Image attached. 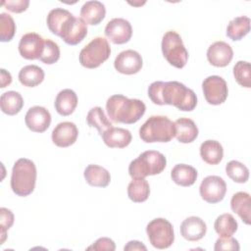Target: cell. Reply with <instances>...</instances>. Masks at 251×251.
Here are the masks:
<instances>
[{"label": "cell", "mask_w": 251, "mask_h": 251, "mask_svg": "<svg viewBox=\"0 0 251 251\" xmlns=\"http://www.w3.org/2000/svg\"><path fill=\"white\" fill-rule=\"evenodd\" d=\"M55 110L61 116H69L74 113L77 106V96L73 89L66 88L61 90L54 102Z\"/></svg>", "instance_id": "cell-21"}, {"label": "cell", "mask_w": 251, "mask_h": 251, "mask_svg": "<svg viewBox=\"0 0 251 251\" xmlns=\"http://www.w3.org/2000/svg\"><path fill=\"white\" fill-rule=\"evenodd\" d=\"M240 249L239 243L237 239L233 238L232 236L228 237H219L216 240L214 250L221 251V250H231V251H238Z\"/></svg>", "instance_id": "cell-39"}, {"label": "cell", "mask_w": 251, "mask_h": 251, "mask_svg": "<svg viewBox=\"0 0 251 251\" xmlns=\"http://www.w3.org/2000/svg\"><path fill=\"white\" fill-rule=\"evenodd\" d=\"M250 31V19L239 16L232 19L226 26V36L233 41L242 39Z\"/></svg>", "instance_id": "cell-29"}, {"label": "cell", "mask_w": 251, "mask_h": 251, "mask_svg": "<svg viewBox=\"0 0 251 251\" xmlns=\"http://www.w3.org/2000/svg\"><path fill=\"white\" fill-rule=\"evenodd\" d=\"M87 249H93V250H97V251H100V250L114 251L116 249V244L109 237H100Z\"/></svg>", "instance_id": "cell-41"}, {"label": "cell", "mask_w": 251, "mask_h": 251, "mask_svg": "<svg viewBox=\"0 0 251 251\" xmlns=\"http://www.w3.org/2000/svg\"><path fill=\"white\" fill-rule=\"evenodd\" d=\"M233 57L231 46L225 41H216L211 44L207 50V59L209 63L218 68L226 67Z\"/></svg>", "instance_id": "cell-17"}, {"label": "cell", "mask_w": 251, "mask_h": 251, "mask_svg": "<svg viewBox=\"0 0 251 251\" xmlns=\"http://www.w3.org/2000/svg\"><path fill=\"white\" fill-rule=\"evenodd\" d=\"M233 75L236 82L245 87H251V67L247 61H238L233 66Z\"/></svg>", "instance_id": "cell-35"}, {"label": "cell", "mask_w": 251, "mask_h": 251, "mask_svg": "<svg viewBox=\"0 0 251 251\" xmlns=\"http://www.w3.org/2000/svg\"><path fill=\"white\" fill-rule=\"evenodd\" d=\"M106 15L105 5L100 1H87L80 9V18L86 25H96L100 24Z\"/></svg>", "instance_id": "cell-20"}, {"label": "cell", "mask_w": 251, "mask_h": 251, "mask_svg": "<svg viewBox=\"0 0 251 251\" xmlns=\"http://www.w3.org/2000/svg\"><path fill=\"white\" fill-rule=\"evenodd\" d=\"M60 58V48L59 45L51 39H45L44 48L39 60L46 64L52 65L55 64Z\"/></svg>", "instance_id": "cell-37"}, {"label": "cell", "mask_w": 251, "mask_h": 251, "mask_svg": "<svg viewBox=\"0 0 251 251\" xmlns=\"http://www.w3.org/2000/svg\"><path fill=\"white\" fill-rule=\"evenodd\" d=\"M1 4L10 12L22 13L27 9L29 5V1L28 0H8V1H3Z\"/></svg>", "instance_id": "cell-40"}, {"label": "cell", "mask_w": 251, "mask_h": 251, "mask_svg": "<svg viewBox=\"0 0 251 251\" xmlns=\"http://www.w3.org/2000/svg\"><path fill=\"white\" fill-rule=\"evenodd\" d=\"M104 143L110 148H125L131 142L132 135L128 129L110 127L102 135Z\"/></svg>", "instance_id": "cell-19"}, {"label": "cell", "mask_w": 251, "mask_h": 251, "mask_svg": "<svg viewBox=\"0 0 251 251\" xmlns=\"http://www.w3.org/2000/svg\"><path fill=\"white\" fill-rule=\"evenodd\" d=\"M226 173L231 180L237 183H245L249 178L248 168L236 160H231L226 164Z\"/></svg>", "instance_id": "cell-34"}, {"label": "cell", "mask_w": 251, "mask_h": 251, "mask_svg": "<svg viewBox=\"0 0 251 251\" xmlns=\"http://www.w3.org/2000/svg\"><path fill=\"white\" fill-rule=\"evenodd\" d=\"M175 123L176 138L180 143H191L194 141L199 133L196 124L188 118L177 119Z\"/></svg>", "instance_id": "cell-22"}, {"label": "cell", "mask_w": 251, "mask_h": 251, "mask_svg": "<svg viewBox=\"0 0 251 251\" xmlns=\"http://www.w3.org/2000/svg\"><path fill=\"white\" fill-rule=\"evenodd\" d=\"M25 126L33 132H44L51 124L49 111L41 106L29 108L25 116Z\"/></svg>", "instance_id": "cell-15"}, {"label": "cell", "mask_w": 251, "mask_h": 251, "mask_svg": "<svg viewBox=\"0 0 251 251\" xmlns=\"http://www.w3.org/2000/svg\"><path fill=\"white\" fill-rule=\"evenodd\" d=\"M1 110L4 114L14 116L18 114L24 106L23 96L14 90L4 92L0 98Z\"/></svg>", "instance_id": "cell-28"}, {"label": "cell", "mask_w": 251, "mask_h": 251, "mask_svg": "<svg viewBox=\"0 0 251 251\" xmlns=\"http://www.w3.org/2000/svg\"><path fill=\"white\" fill-rule=\"evenodd\" d=\"M206 231V223L196 216L188 217L180 224V234L188 241H198L202 239Z\"/></svg>", "instance_id": "cell-18"}, {"label": "cell", "mask_w": 251, "mask_h": 251, "mask_svg": "<svg viewBox=\"0 0 251 251\" xmlns=\"http://www.w3.org/2000/svg\"><path fill=\"white\" fill-rule=\"evenodd\" d=\"M167 165L164 154L155 150H147L132 160L128 166V174L132 178H145L148 176L161 174Z\"/></svg>", "instance_id": "cell-5"}, {"label": "cell", "mask_w": 251, "mask_h": 251, "mask_svg": "<svg viewBox=\"0 0 251 251\" xmlns=\"http://www.w3.org/2000/svg\"><path fill=\"white\" fill-rule=\"evenodd\" d=\"M148 97L156 105H172L190 112L197 105L195 92L179 81H154L148 87Z\"/></svg>", "instance_id": "cell-1"}, {"label": "cell", "mask_w": 251, "mask_h": 251, "mask_svg": "<svg viewBox=\"0 0 251 251\" xmlns=\"http://www.w3.org/2000/svg\"><path fill=\"white\" fill-rule=\"evenodd\" d=\"M14 224V214L7 208H0V227H1V244L4 243L7 235V230Z\"/></svg>", "instance_id": "cell-38"}, {"label": "cell", "mask_w": 251, "mask_h": 251, "mask_svg": "<svg viewBox=\"0 0 251 251\" xmlns=\"http://www.w3.org/2000/svg\"><path fill=\"white\" fill-rule=\"evenodd\" d=\"M111 55V47L104 37H95L79 52V63L87 69H95L101 66Z\"/></svg>", "instance_id": "cell-7"}, {"label": "cell", "mask_w": 251, "mask_h": 251, "mask_svg": "<svg viewBox=\"0 0 251 251\" xmlns=\"http://www.w3.org/2000/svg\"><path fill=\"white\" fill-rule=\"evenodd\" d=\"M143 65L141 55L132 49L122 51L118 54L114 61L116 71L123 75L137 74Z\"/></svg>", "instance_id": "cell-13"}, {"label": "cell", "mask_w": 251, "mask_h": 251, "mask_svg": "<svg viewBox=\"0 0 251 251\" xmlns=\"http://www.w3.org/2000/svg\"><path fill=\"white\" fill-rule=\"evenodd\" d=\"M202 90L206 101L211 105L223 104L228 95L226 81L220 75H209L202 82Z\"/></svg>", "instance_id": "cell-9"}, {"label": "cell", "mask_w": 251, "mask_h": 251, "mask_svg": "<svg viewBox=\"0 0 251 251\" xmlns=\"http://www.w3.org/2000/svg\"><path fill=\"white\" fill-rule=\"evenodd\" d=\"M78 129L75 124L72 122L59 123L52 130L51 138L53 143L62 148L73 145L77 138Z\"/></svg>", "instance_id": "cell-16"}, {"label": "cell", "mask_w": 251, "mask_h": 251, "mask_svg": "<svg viewBox=\"0 0 251 251\" xmlns=\"http://www.w3.org/2000/svg\"><path fill=\"white\" fill-rule=\"evenodd\" d=\"M199 192L204 201L215 204L224 199L226 192V183L219 176H208L201 181Z\"/></svg>", "instance_id": "cell-10"}, {"label": "cell", "mask_w": 251, "mask_h": 251, "mask_svg": "<svg viewBox=\"0 0 251 251\" xmlns=\"http://www.w3.org/2000/svg\"><path fill=\"white\" fill-rule=\"evenodd\" d=\"M197 171L190 165L177 164L171 171V177L180 186H190L197 179Z\"/></svg>", "instance_id": "cell-25"}, {"label": "cell", "mask_w": 251, "mask_h": 251, "mask_svg": "<svg viewBox=\"0 0 251 251\" xmlns=\"http://www.w3.org/2000/svg\"><path fill=\"white\" fill-rule=\"evenodd\" d=\"M0 72H1V88H4L7 85L11 84V82H12V75L5 69H1Z\"/></svg>", "instance_id": "cell-43"}, {"label": "cell", "mask_w": 251, "mask_h": 251, "mask_svg": "<svg viewBox=\"0 0 251 251\" xmlns=\"http://www.w3.org/2000/svg\"><path fill=\"white\" fill-rule=\"evenodd\" d=\"M162 52L168 63L176 69H182L188 60V52L180 35L175 30L167 31L162 38Z\"/></svg>", "instance_id": "cell-6"}, {"label": "cell", "mask_w": 251, "mask_h": 251, "mask_svg": "<svg viewBox=\"0 0 251 251\" xmlns=\"http://www.w3.org/2000/svg\"><path fill=\"white\" fill-rule=\"evenodd\" d=\"M45 39L35 32H27L22 36L19 42L20 55L26 60L39 59L43 48Z\"/></svg>", "instance_id": "cell-14"}, {"label": "cell", "mask_w": 251, "mask_h": 251, "mask_svg": "<svg viewBox=\"0 0 251 251\" xmlns=\"http://www.w3.org/2000/svg\"><path fill=\"white\" fill-rule=\"evenodd\" d=\"M125 251H132V250H144L146 251L147 248L146 246L137 240H130L126 243V245L124 247Z\"/></svg>", "instance_id": "cell-42"}, {"label": "cell", "mask_w": 251, "mask_h": 251, "mask_svg": "<svg viewBox=\"0 0 251 251\" xmlns=\"http://www.w3.org/2000/svg\"><path fill=\"white\" fill-rule=\"evenodd\" d=\"M86 122L89 126L97 128L100 135H102L108 128L113 126L112 123L105 115L104 110L99 106L93 107L88 111Z\"/></svg>", "instance_id": "cell-31"}, {"label": "cell", "mask_w": 251, "mask_h": 251, "mask_svg": "<svg viewBox=\"0 0 251 251\" xmlns=\"http://www.w3.org/2000/svg\"><path fill=\"white\" fill-rule=\"evenodd\" d=\"M200 156L205 163L217 165L223 160L224 148L219 141L208 139L200 145Z\"/></svg>", "instance_id": "cell-26"}, {"label": "cell", "mask_w": 251, "mask_h": 251, "mask_svg": "<svg viewBox=\"0 0 251 251\" xmlns=\"http://www.w3.org/2000/svg\"><path fill=\"white\" fill-rule=\"evenodd\" d=\"M106 110L112 122L131 125L143 117L146 106L139 99H129L125 95L115 94L108 98Z\"/></svg>", "instance_id": "cell-2"}, {"label": "cell", "mask_w": 251, "mask_h": 251, "mask_svg": "<svg viewBox=\"0 0 251 251\" xmlns=\"http://www.w3.org/2000/svg\"><path fill=\"white\" fill-rule=\"evenodd\" d=\"M175 134V123L166 116H151L139 128V136L146 143L169 142Z\"/></svg>", "instance_id": "cell-4"}, {"label": "cell", "mask_w": 251, "mask_h": 251, "mask_svg": "<svg viewBox=\"0 0 251 251\" xmlns=\"http://www.w3.org/2000/svg\"><path fill=\"white\" fill-rule=\"evenodd\" d=\"M44 71L36 65H27L19 72L20 82L26 87H34L40 84L44 79Z\"/></svg>", "instance_id": "cell-27"}, {"label": "cell", "mask_w": 251, "mask_h": 251, "mask_svg": "<svg viewBox=\"0 0 251 251\" xmlns=\"http://www.w3.org/2000/svg\"><path fill=\"white\" fill-rule=\"evenodd\" d=\"M87 35V25L81 18L71 17L62 26L60 37L69 45L80 43Z\"/></svg>", "instance_id": "cell-11"}, {"label": "cell", "mask_w": 251, "mask_h": 251, "mask_svg": "<svg viewBox=\"0 0 251 251\" xmlns=\"http://www.w3.org/2000/svg\"><path fill=\"white\" fill-rule=\"evenodd\" d=\"M238 227L236 220L231 214L225 213L220 215L214 224L215 231L220 235V237H228L231 236Z\"/></svg>", "instance_id": "cell-33"}, {"label": "cell", "mask_w": 251, "mask_h": 251, "mask_svg": "<svg viewBox=\"0 0 251 251\" xmlns=\"http://www.w3.org/2000/svg\"><path fill=\"white\" fill-rule=\"evenodd\" d=\"M105 35L114 44H125L129 41L132 35L130 23L123 18H114L105 26Z\"/></svg>", "instance_id": "cell-12"}, {"label": "cell", "mask_w": 251, "mask_h": 251, "mask_svg": "<svg viewBox=\"0 0 251 251\" xmlns=\"http://www.w3.org/2000/svg\"><path fill=\"white\" fill-rule=\"evenodd\" d=\"M250 204H251L250 194L244 191H238L234 193L230 200L231 210L234 213H236L246 225H250L251 223Z\"/></svg>", "instance_id": "cell-23"}, {"label": "cell", "mask_w": 251, "mask_h": 251, "mask_svg": "<svg viewBox=\"0 0 251 251\" xmlns=\"http://www.w3.org/2000/svg\"><path fill=\"white\" fill-rule=\"evenodd\" d=\"M146 233L151 245L157 249H167L175 241L174 227L164 218H156L148 223Z\"/></svg>", "instance_id": "cell-8"}, {"label": "cell", "mask_w": 251, "mask_h": 251, "mask_svg": "<svg viewBox=\"0 0 251 251\" xmlns=\"http://www.w3.org/2000/svg\"><path fill=\"white\" fill-rule=\"evenodd\" d=\"M86 182L95 187H106L111 181L110 173L103 167L95 164L88 165L83 173Z\"/></svg>", "instance_id": "cell-24"}, {"label": "cell", "mask_w": 251, "mask_h": 251, "mask_svg": "<svg viewBox=\"0 0 251 251\" xmlns=\"http://www.w3.org/2000/svg\"><path fill=\"white\" fill-rule=\"evenodd\" d=\"M36 167L34 163L26 158L17 160L12 169L11 188L13 192L21 197L31 194L36 182Z\"/></svg>", "instance_id": "cell-3"}, {"label": "cell", "mask_w": 251, "mask_h": 251, "mask_svg": "<svg viewBox=\"0 0 251 251\" xmlns=\"http://www.w3.org/2000/svg\"><path fill=\"white\" fill-rule=\"evenodd\" d=\"M73 16L74 15L66 9H63V8L52 9L48 13L47 19H46V24L49 30L53 34L59 36L63 25Z\"/></svg>", "instance_id": "cell-32"}, {"label": "cell", "mask_w": 251, "mask_h": 251, "mask_svg": "<svg viewBox=\"0 0 251 251\" xmlns=\"http://www.w3.org/2000/svg\"><path fill=\"white\" fill-rule=\"evenodd\" d=\"M16 32L14 19L7 13L0 14V40L2 42L11 41Z\"/></svg>", "instance_id": "cell-36"}, {"label": "cell", "mask_w": 251, "mask_h": 251, "mask_svg": "<svg viewBox=\"0 0 251 251\" xmlns=\"http://www.w3.org/2000/svg\"><path fill=\"white\" fill-rule=\"evenodd\" d=\"M150 186L145 178H132L127 185V196L135 203H141L148 199Z\"/></svg>", "instance_id": "cell-30"}]
</instances>
